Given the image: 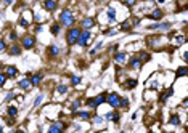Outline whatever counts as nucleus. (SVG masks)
<instances>
[{
	"label": "nucleus",
	"mask_w": 188,
	"mask_h": 133,
	"mask_svg": "<svg viewBox=\"0 0 188 133\" xmlns=\"http://www.w3.org/2000/svg\"><path fill=\"white\" fill-rule=\"evenodd\" d=\"M79 35H80L79 27H71V29L68 30V34H66V42L69 43V45H74V43H77Z\"/></svg>",
	"instance_id": "obj_1"
},
{
	"label": "nucleus",
	"mask_w": 188,
	"mask_h": 133,
	"mask_svg": "<svg viewBox=\"0 0 188 133\" xmlns=\"http://www.w3.org/2000/svg\"><path fill=\"white\" fill-rule=\"evenodd\" d=\"M60 19H61V24L63 26H73L74 24V15L71 10H63L60 15Z\"/></svg>",
	"instance_id": "obj_2"
},
{
	"label": "nucleus",
	"mask_w": 188,
	"mask_h": 133,
	"mask_svg": "<svg viewBox=\"0 0 188 133\" xmlns=\"http://www.w3.org/2000/svg\"><path fill=\"white\" fill-rule=\"evenodd\" d=\"M106 101L111 108H119V101H121V96L118 93H109L106 96Z\"/></svg>",
	"instance_id": "obj_3"
},
{
	"label": "nucleus",
	"mask_w": 188,
	"mask_h": 133,
	"mask_svg": "<svg viewBox=\"0 0 188 133\" xmlns=\"http://www.w3.org/2000/svg\"><path fill=\"white\" fill-rule=\"evenodd\" d=\"M88 40H90V32H88V30H80V35H79V39H77V43H79L80 47H87Z\"/></svg>",
	"instance_id": "obj_4"
},
{
	"label": "nucleus",
	"mask_w": 188,
	"mask_h": 133,
	"mask_svg": "<svg viewBox=\"0 0 188 133\" xmlns=\"http://www.w3.org/2000/svg\"><path fill=\"white\" fill-rule=\"evenodd\" d=\"M34 45H36V39H34V37L27 35V37H24V39H23V48L31 50Z\"/></svg>",
	"instance_id": "obj_5"
},
{
	"label": "nucleus",
	"mask_w": 188,
	"mask_h": 133,
	"mask_svg": "<svg viewBox=\"0 0 188 133\" xmlns=\"http://www.w3.org/2000/svg\"><path fill=\"white\" fill-rule=\"evenodd\" d=\"M63 130H64V124H63V122H55L52 127L48 128L50 133H56V132H63Z\"/></svg>",
	"instance_id": "obj_6"
},
{
	"label": "nucleus",
	"mask_w": 188,
	"mask_h": 133,
	"mask_svg": "<svg viewBox=\"0 0 188 133\" xmlns=\"http://www.w3.org/2000/svg\"><path fill=\"white\" fill-rule=\"evenodd\" d=\"M140 67H142V61L138 59L137 56H134L130 59V69H134V71H138Z\"/></svg>",
	"instance_id": "obj_7"
},
{
	"label": "nucleus",
	"mask_w": 188,
	"mask_h": 133,
	"mask_svg": "<svg viewBox=\"0 0 188 133\" xmlns=\"http://www.w3.org/2000/svg\"><path fill=\"white\" fill-rule=\"evenodd\" d=\"M47 53H48V56H50V58H56V56H58V54H60L61 52H60V48H58V47L52 45V47H48Z\"/></svg>",
	"instance_id": "obj_8"
},
{
	"label": "nucleus",
	"mask_w": 188,
	"mask_h": 133,
	"mask_svg": "<svg viewBox=\"0 0 188 133\" xmlns=\"http://www.w3.org/2000/svg\"><path fill=\"white\" fill-rule=\"evenodd\" d=\"M43 8H45L47 11H53V10L56 8V2H55V0H45V3H43Z\"/></svg>",
	"instance_id": "obj_9"
},
{
	"label": "nucleus",
	"mask_w": 188,
	"mask_h": 133,
	"mask_svg": "<svg viewBox=\"0 0 188 133\" xmlns=\"http://www.w3.org/2000/svg\"><path fill=\"white\" fill-rule=\"evenodd\" d=\"M93 24H95V21L92 18H84L82 19V27H84V29H90Z\"/></svg>",
	"instance_id": "obj_10"
},
{
	"label": "nucleus",
	"mask_w": 188,
	"mask_h": 133,
	"mask_svg": "<svg viewBox=\"0 0 188 133\" xmlns=\"http://www.w3.org/2000/svg\"><path fill=\"white\" fill-rule=\"evenodd\" d=\"M150 18H151V19H156V21H159V19L162 18V11H161V10H155V11L150 13Z\"/></svg>",
	"instance_id": "obj_11"
},
{
	"label": "nucleus",
	"mask_w": 188,
	"mask_h": 133,
	"mask_svg": "<svg viewBox=\"0 0 188 133\" xmlns=\"http://www.w3.org/2000/svg\"><path fill=\"white\" fill-rule=\"evenodd\" d=\"M16 74H18V71H16L15 66H8V67H6V72H5L6 77H15Z\"/></svg>",
	"instance_id": "obj_12"
},
{
	"label": "nucleus",
	"mask_w": 188,
	"mask_h": 133,
	"mask_svg": "<svg viewBox=\"0 0 188 133\" xmlns=\"http://www.w3.org/2000/svg\"><path fill=\"white\" fill-rule=\"evenodd\" d=\"M125 59H127V54H125V53H116L114 54V61H116V63H124Z\"/></svg>",
	"instance_id": "obj_13"
},
{
	"label": "nucleus",
	"mask_w": 188,
	"mask_h": 133,
	"mask_svg": "<svg viewBox=\"0 0 188 133\" xmlns=\"http://www.w3.org/2000/svg\"><path fill=\"white\" fill-rule=\"evenodd\" d=\"M19 53H21V47H19V45H11V47H10V54L18 56Z\"/></svg>",
	"instance_id": "obj_14"
},
{
	"label": "nucleus",
	"mask_w": 188,
	"mask_h": 133,
	"mask_svg": "<svg viewBox=\"0 0 188 133\" xmlns=\"http://www.w3.org/2000/svg\"><path fill=\"white\" fill-rule=\"evenodd\" d=\"M31 85H32V83H31V80H27V79H23L21 82H19V87H21L23 90H29Z\"/></svg>",
	"instance_id": "obj_15"
},
{
	"label": "nucleus",
	"mask_w": 188,
	"mask_h": 133,
	"mask_svg": "<svg viewBox=\"0 0 188 133\" xmlns=\"http://www.w3.org/2000/svg\"><path fill=\"white\" fill-rule=\"evenodd\" d=\"M40 80H42V74H36V76L31 77V83L32 85H39Z\"/></svg>",
	"instance_id": "obj_16"
},
{
	"label": "nucleus",
	"mask_w": 188,
	"mask_h": 133,
	"mask_svg": "<svg viewBox=\"0 0 188 133\" xmlns=\"http://www.w3.org/2000/svg\"><path fill=\"white\" fill-rule=\"evenodd\" d=\"M93 100H95V103H97V106H100V104H103L105 101H106V96H105V95H97Z\"/></svg>",
	"instance_id": "obj_17"
},
{
	"label": "nucleus",
	"mask_w": 188,
	"mask_h": 133,
	"mask_svg": "<svg viewBox=\"0 0 188 133\" xmlns=\"http://www.w3.org/2000/svg\"><path fill=\"white\" fill-rule=\"evenodd\" d=\"M135 85H137V80H135V79H129V80L124 83V88H134Z\"/></svg>",
	"instance_id": "obj_18"
},
{
	"label": "nucleus",
	"mask_w": 188,
	"mask_h": 133,
	"mask_svg": "<svg viewBox=\"0 0 188 133\" xmlns=\"http://www.w3.org/2000/svg\"><path fill=\"white\" fill-rule=\"evenodd\" d=\"M170 24L169 23H166V24H155V26H151L150 29H169Z\"/></svg>",
	"instance_id": "obj_19"
},
{
	"label": "nucleus",
	"mask_w": 188,
	"mask_h": 133,
	"mask_svg": "<svg viewBox=\"0 0 188 133\" xmlns=\"http://www.w3.org/2000/svg\"><path fill=\"white\" fill-rule=\"evenodd\" d=\"M16 114H18V109L13 108V106H10L8 108V115H10V117H16Z\"/></svg>",
	"instance_id": "obj_20"
},
{
	"label": "nucleus",
	"mask_w": 188,
	"mask_h": 133,
	"mask_svg": "<svg viewBox=\"0 0 188 133\" xmlns=\"http://www.w3.org/2000/svg\"><path fill=\"white\" fill-rule=\"evenodd\" d=\"M137 58H138L140 61H148V59H150V54H148V53H140Z\"/></svg>",
	"instance_id": "obj_21"
},
{
	"label": "nucleus",
	"mask_w": 188,
	"mask_h": 133,
	"mask_svg": "<svg viewBox=\"0 0 188 133\" xmlns=\"http://www.w3.org/2000/svg\"><path fill=\"white\" fill-rule=\"evenodd\" d=\"M170 124H172V125H179L180 124L179 115H172V117H170Z\"/></svg>",
	"instance_id": "obj_22"
},
{
	"label": "nucleus",
	"mask_w": 188,
	"mask_h": 133,
	"mask_svg": "<svg viewBox=\"0 0 188 133\" xmlns=\"http://www.w3.org/2000/svg\"><path fill=\"white\" fill-rule=\"evenodd\" d=\"M77 115H79L82 120H88V119H90V114H88V112H79Z\"/></svg>",
	"instance_id": "obj_23"
},
{
	"label": "nucleus",
	"mask_w": 188,
	"mask_h": 133,
	"mask_svg": "<svg viewBox=\"0 0 188 133\" xmlns=\"http://www.w3.org/2000/svg\"><path fill=\"white\" fill-rule=\"evenodd\" d=\"M170 95H172V90H167L166 93H162V95H161V101H166L167 98L170 96Z\"/></svg>",
	"instance_id": "obj_24"
},
{
	"label": "nucleus",
	"mask_w": 188,
	"mask_h": 133,
	"mask_svg": "<svg viewBox=\"0 0 188 133\" xmlns=\"http://www.w3.org/2000/svg\"><path fill=\"white\" fill-rule=\"evenodd\" d=\"M58 32H60V24H53L52 26V34L53 35H58Z\"/></svg>",
	"instance_id": "obj_25"
},
{
	"label": "nucleus",
	"mask_w": 188,
	"mask_h": 133,
	"mask_svg": "<svg viewBox=\"0 0 188 133\" xmlns=\"http://www.w3.org/2000/svg\"><path fill=\"white\" fill-rule=\"evenodd\" d=\"M108 16H109V19H111V21H114V18H116V11L113 8H109L108 10Z\"/></svg>",
	"instance_id": "obj_26"
},
{
	"label": "nucleus",
	"mask_w": 188,
	"mask_h": 133,
	"mask_svg": "<svg viewBox=\"0 0 188 133\" xmlns=\"http://www.w3.org/2000/svg\"><path fill=\"white\" fill-rule=\"evenodd\" d=\"M183 76H187V67H180L179 72H177V77H183Z\"/></svg>",
	"instance_id": "obj_27"
},
{
	"label": "nucleus",
	"mask_w": 188,
	"mask_h": 133,
	"mask_svg": "<svg viewBox=\"0 0 188 133\" xmlns=\"http://www.w3.org/2000/svg\"><path fill=\"white\" fill-rule=\"evenodd\" d=\"M109 119H111L113 122H119V114H118V112H111V115H109Z\"/></svg>",
	"instance_id": "obj_28"
},
{
	"label": "nucleus",
	"mask_w": 188,
	"mask_h": 133,
	"mask_svg": "<svg viewBox=\"0 0 188 133\" xmlns=\"http://www.w3.org/2000/svg\"><path fill=\"white\" fill-rule=\"evenodd\" d=\"M56 91H58V93H66V91H68V88L64 87V85H60V87L56 88Z\"/></svg>",
	"instance_id": "obj_29"
},
{
	"label": "nucleus",
	"mask_w": 188,
	"mask_h": 133,
	"mask_svg": "<svg viewBox=\"0 0 188 133\" xmlns=\"http://www.w3.org/2000/svg\"><path fill=\"white\" fill-rule=\"evenodd\" d=\"M87 104H88V106H90L92 109L98 108V106H97V103H95V100H87Z\"/></svg>",
	"instance_id": "obj_30"
},
{
	"label": "nucleus",
	"mask_w": 188,
	"mask_h": 133,
	"mask_svg": "<svg viewBox=\"0 0 188 133\" xmlns=\"http://www.w3.org/2000/svg\"><path fill=\"white\" fill-rule=\"evenodd\" d=\"M79 104H80V101H74L73 104H71V109H73V111H77V108H79Z\"/></svg>",
	"instance_id": "obj_31"
},
{
	"label": "nucleus",
	"mask_w": 188,
	"mask_h": 133,
	"mask_svg": "<svg viewBox=\"0 0 188 133\" xmlns=\"http://www.w3.org/2000/svg\"><path fill=\"white\" fill-rule=\"evenodd\" d=\"M5 80H6V76H5V74H2V72H0V87H3Z\"/></svg>",
	"instance_id": "obj_32"
},
{
	"label": "nucleus",
	"mask_w": 188,
	"mask_h": 133,
	"mask_svg": "<svg viewBox=\"0 0 188 133\" xmlns=\"http://www.w3.org/2000/svg\"><path fill=\"white\" fill-rule=\"evenodd\" d=\"M122 30H130V23H124V24L121 26Z\"/></svg>",
	"instance_id": "obj_33"
},
{
	"label": "nucleus",
	"mask_w": 188,
	"mask_h": 133,
	"mask_svg": "<svg viewBox=\"0 0 188 133\" xmlns=\"http://www.w3.org/2000/svg\"><path fill=\"white\" fill-rule=\"evenodd\" d=\"M79 82H80V77H73V79H71V83H73V85H77V83H79Z\"/></svg>",
	"instance_id": "obj_34"
},
{
	"label": "nucleus",
	"mask_w": 188,
	"mask_h": 133,
	"mask_svg": "<svg viewBox=\"0 0 188 133\" xmlns=\"http://www.w3.org/2000/svg\"><path fill=\"white\" fill-rule=\"evenodd\" d=\"M42 100H43V95H39V98H37V100L34 101V106H39L40 101H42Z\"/></svg>",
	"instance_id": "obj_35"
},
{
	"label": "nucleus",
	"mask_w": 188,
	"mask_h": 133,
	"mask_svg": "<svg viewBox=\"0 0 188 133\" xmlns=\"http://www.w3.org/2000/svg\"><path fill=\"white\" fill-rule=\"evenodd\" d=\"M135 2H137V0H124V3H125L127 6H134Z\"/></svg>",
	"instance_id": "obj_36"
},
{
	"label": "nucleus",
	"mask_w": 188,
	"mask_h": 133,
	"mask_svg": "<svg viewBox=\"0 0 188 133\" xmlns=\"http://www.w3.org/2000/svg\"><path fill=\"white\" fill-rule=\"evenodd\" d=\"M19 24H21V26H24V27H27V24H29V23H27L24 18H19Z\"/></svg>",
	"instance_id": "obj_37"
},
{
	"label": "nucleus",
	"mask_w": 188,
	"mask_h": 133,
	"mask_svg": "<svg viewBox=\"0 0 188 133\" xmlns=\"http://www.w3.org/2000/svg\"><path fill=\"white\" fill-rule=\"evenodd\" d=\"M6 48V43L3 42V40H0V52H2V50H5Z\"/></svg>",
	"instance_id": "obj_38"
},
{
	"label": "nucleus",
	"mask_w": 188,
	"mask_h": 133,
	"mask_svg": "<svg viewBox=\"0 0 188 133\" xmlns=\"http://www.w3.org/2000/svg\"><path fill=\"white\" fill-rule=\"evenodd\" d=\"M13 98H15V93H8V96H6V101L13 100Z\"/></svg>",
	"instance_id": "obj_39"
},
{
	"label": "nucleus",
	"mask_w": 188,
	"mask_h": 133,
	"mask_svg": "<svg viewBox=\"0 0 188 133\" xmlns=\"http://www.w3.org/2000/svg\"><path fill=\"white\" fill-rule=\"evenodd\" d=\"M10 39H11V40H16V34L11 32V34H10Z\"/></svg>",
	"instance_id": "obj_40"
},
{
	"label": "nucleus",
	"mask_w": 188,
	"mask_h": 133,
	"mask_svg": "<svg viewBox=\"0 0 188 133\" xmlns=\"http://www.w3.org/2000/svg\"><path fill=\"white\" fill-rule=\"evenodd\" d=\"M2 69H3V64H2V63H0V72H2Z\"/></svg>",
	"instance_id": "obj_41"
},
{
	"label": "nucleus",
	"mask_w": 188,
	"mask_h": 133,
	"mask_svg": "<svg viewBox=\"0 0 188 133\" xmlns=\"http://www.w3.org/2000/svg\"><path fill=\"white\" fill-rule=\"evenodd\" d=\"M0 132H2V127H0Z\"/></svg>",
	"instance_id": "obj_42"
},
{
	"label": "nucleus",
	"mask_w": 188,
	"mask_h": 133,
	"mask_svg": "<svg viewBox=\"0 0 188 133\" xmlns=\"http://www.w3.org/2000/svg\"><path fill=\"white\" fill-rule=\"evenodd\" d=\"M101 2H103V0H101Z\"/></svg>",
	"instance_id": "obj_43"
}]
</instances>
